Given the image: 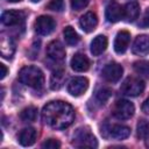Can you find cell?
Listing matches in <instances>:
<instances>
[{
    "label": "cell",
    "instance_id": "cell-24",
    "mask_svg": "<svg viewBox=\"0 0 149 149\" xmlns=\"http://www.w3.org/2000/svg\"><path fill=\"white\" fill-rule=\"evenodd\" d=\"M36 116H37V108L34 106H28L24 109H22V112L20 113V118L24 122H33L36 120Z\"/></svg>",
    "mask_w": 149,
    "mask_h": 149
},
{
    "label": "cell",
    "instance_id": "cell-31",
    "mask_svg": "<svg viewBox=\"0 0 149 149\" xmlns=\"http://www.w3.org/2000/svg\"><path fill=\"white\" fill-rule=\"evenodd\" d=\"M0 69H1V73H0V79H3V78L6 77V74H7L8 70H7V68H6V65H5V64H0Z\"/></svg>",
    "mask_w": 149,
    "mask_h": 149
},
{
    "label": "cell",
    "instance_id": "cell-10",
    "mask_svg": "<svg viewBox=\"0 0 149 149\" xmlns=\"http://www.w3.org/2000/svg\"><path fill=\"white\" fill-rule=\"evenodd\" d=\"M88 87V80L85 77H74L68 84V92L73 97H80L86 92Z\"/></svg>",
    "mask_w": 149,
    "mask_h": 149
},
{
    "label": "cell",
    "instance_id": "cell-33",
    "mask_svg": "<svg viewBox=\"0 0 149 149\" xmlns=\"http://www.w3.org/2000/svg\"><path fill=\"white\" fill-rule=\"evenodd\" d=\"M7 1H9V2H19L21 0H7Z\"/></svg>",
    "mask_w": 149,
    "mask_h": 149
},
{
    "label": "cell",
    "instance_id": "cell-15",
    "mask_svg": "<svg viewBox=\"0 0 149 149\" xmlns=\"http://www.w3.org/2000/svg\"><path fill=\"white\" fill-rule=\"evenodd\" d=\"M0 50H1V56L3 58H12L14 52H15V43L10 36H7L5 34H1L0 38Z\"/></svg>",
    "mask_w": 149,
    "mask_h": 149
},
{
    "label": "cell",
    "instance_id": "cell-6",
    "mask_svg": "<svg viewBox=\"0 0 149 149\" xmlns=\"http://www.w3.org/2000/svg\"><path fill=\"white\" fill-rule=\"evenodd\" d=\"M35 31L38 35L42 36H47L49 34H51L55 28H56V22L52 17L48 16V15H41L36 19L35 21Z\"/></svg>",
    "mask_w": 149,
    "mask_h": 149
},
{
    "label": "cell",
    "instance_id": "cell-9",
    "mask_svg": "<svg viewBox=\"0 0 149 149\" xmlns=\"http://www.w3.org/2000/svg\"><path fill=\"white\" fill-rule=\"evenodd\" d=\"M47 55L54 63H62L65 58V49L59 41H52L47 47Z\"/></svg>",
    "mask_w": 149,
    "mask_h": 149
},
{
    "label": "cell",
    "instance_id": "cell-32",
    "mask_svg": "<svg viewBox=\"0 0 149 149\" xmlns=\"http://www.w3.org/2000/svg\"><path fill=\"white\" fill-rule=\"evenodd\" d=\"M142 111H143L146 114L149 115V98L143 102V105H142Z\"/></svg>",
    "mask_w": 149,
    "mask_h": 149
},
{
    "label": "cell",
    "instance_id": "cell-7",
    "mask_svg": "<svg viewBox=\"0 0 149 149\" xmlns=\"http://www.w3.org/2000/svg\"><path fill=\"white\" fill-rule=\"evenodd\" d=\"M101 134L105 137H112L115 140H125L130 135V128L123 125H113L107 126L101 130Z\"/></svg>",
    "mask_w": 149,
    "mask_h": 149
},
{
    "label": "cell",
    "instance_id": "cell-34",
    "mask_svg": "<svg viewBox=\"0 0 149 149\" xmlns=\"http://www.w3.org/2000/svg\"><path fill=\"white\" fill-rule=\"evenodd\" d=\"M33 2H38V1H41V0H31Z\"/></svg>",
    "mask_w": 149,
    "mask_h": 149
},
{
    "label": "cell",
    "instance_id": "cell-14",
    "mask_svg": "<svg viewBox=\"0 0 149 149\" xmlns=\"http://www.w3.org/2000/svg\"><path fill=\"white\" fill-rule=\"evenodd\" d=\"M130 42V34L127 30H121L116 34L114 41V50L116 54H123L128 49Z\"/></svg>",
    "mask_w": 149,
    "mask_h": 149
},
{
    "label": "cell",
    "instance_id": "cell-26",
    "mask_svg": "<svg viewBox=\"0 0 149 149\" xmlns=\"http://www.w3.org/2000/svg\"><path fill=\"white\" fill-rule=\"evenodd\" d=\"M111 94H112L111 88H108V87H100L97 91V93H95V98H97L98 101H100L101 104H104V102H106L109 99Z\"/></svg>",
    "mask_w": 149,
    "mask_h": 149
},
{
    "label": "cell",
    "instance_id": "cell-16",
    "mask_svg": "<svg viewBox=\"0 0 149 149\" xmlns=\"http://www.w3.org/2000/svg\"><path fill=\"white\" fill-rule=\"evenodd\" d=\"M79 24H80V28L85 33H91L95 29V27L98 24V17L93 12H87L86 14H84L80 17Z\"/></svg>",
    "mask_w": 149,
    "mask_h": 149
},
{
    "label": "cell",
    "instance_id": "cell-28",
    "mask_svg": "<svg viewBox=\"0 0 149 149\" xmlns=\"http://www.w3.org/2000/svg\"><path fill=\"white\" fill-rule=\"evenodd\" d=\"M90 0H70L71 2V8L73 10H80L83 8H85L88 5Z\"/></svg>",
    "mask_w": 149,
    "mask_h": 149
},
{
    "label": "cell",
    "instance_id": "cell-22",
    "mask_svg": "<svg viewBox=\"0 0 149 149\" xmlns=\"http://www.w3.org/2000/svg\"><path fill=\"white\" fill-rule=\"evenodd\" d=\"M63 35H64L65 42H66L69 45H76V44L79 42V36H78L77 31H76L72 27H70V26L65 27V29H64V31H63Z\"/></svg>",
    "mask_w": 149,
    "mask_h": 149
},
{
    "label": "cell",
    "instance_id": "cell-11",
    "mask_svg": "<svg viewBox=\"0 0 149 149\" xmlns=\"http://www.w3.org/2000/svg\"><path fill=\"white\" fill-rule=\"evenodd\" d=\"M1 22L5 26H22L24 22V14L21 10H6L1 15Z\"/></svg>",
    "mask_w": 149,
    "mask_h": 149
},
{
    "label": "cell",
    "instance_id": "cell-2",
    "mask_svg": "<svg viewBox=\"0 0 149 149\" xmlns=\"http://www.w3.org/2000/svg\"><path fill=\"white\" fill-rule=\"evenodd\" d=\"M19 80L31 88H41L44 84L43 72L33 65L24 66L19 72Z\"/></svg>",
    "mask_w": 149,
    "mask_h": 149
},
{
    "label": "cell",
    "instance_id": "cell-25",
    "mask_svg": "<svg viewBox=\"0 0 149 149\" xmlns=\"http://www.w3.org/2000/svg\"><path fill=\"white\" fill-rule=\"evenodd\" d=\"M134 71L141 77L149 78V62L148 61H137L133 65Z\"/></svg>",
    "mask_w": 149,
    "mask_h": 149
},
{
    "label": "cell",
    "instance_id": "cell-3",
    "mask_svg": "<svg viewBox=\"0 0 149 149\" xmlns=\"http://www.w3.org/2000/svg\"><path fill=\"white\" fill-rule=\"evenodd\" d=\"M73 146L78 148H97L98 141L87 127L78 128L73 134Z\"/></svg>",
    "mask_w": 149,
    "mask_h": 149
},
{
    "label": "cell",
    "instance_id": "cell-20",
    "mask_svg": "<svg viewBox=\"0 0 149 149\" xmlns=\"http://www.w3.org/2000/svg\"><path fill=\"white\" fill-rule=\"evenodd\" d=\"M140 5L136 1H130L123 7V19L128 22H133L139 17Z\"/></svg>",
    "mask_w": 149,
    "mask_h": 149
},
{
    "label": "cell",
    "instance_id": "cell-13",
    "mask_svg": "<svg viewBox=\"0 0 149 149\" xmlns=\"http://www.w3.org/2000/svg\"><path fill=\"white\" fill-rule=\"evenodd\" d=\"M132 51L137 56H146L149 54V36L139 35L133 43Z\"/></svg>",
    "mask_w": 149,
    "mask_h": 149
},
{
    "label": "cell",
    "instance_id": "cell-12",
    "mask_svg": "<svg viewBox=\"0 0 149 149\" xmlns=\"http://www.w3.org/2000/svg\"><path fill=\"white\" fill-rule=\"evenodd\" d=\"M105 16L108 22H118L123 19V7H121L118 2L112 1L107 5L105 10Z\"/></svg>",
    "mask_w": 149,
    "mask_h": 149
},
{
    "label": "cell",
    "instance_id": "cell-27",
    "mask_svg": "<svg viewBox=\"0 0 149 149\" xmlns=\"http://www.w3.org/2000/svg\"><path fill=\"white\" fill-rule=\"evenodd\" d=\"M47 8L54 12H62L64 9V0H50Z\"/></svg>",
    "mask_w": 149,
    "mask_h": 149
},
{
    "label": "cell",
    "instance_id": "cell-29",
    "mask_svg": "<svg viewBox=\"0 0 149 149\" xmlns=\"http://www.w3.org/2000/svg\"><path fill=\"white\" fill-rule=\"evenodd\" d=\"M42 147L45 149H57L61 147V143H59V141H57L55 139H49L45 142H43Z\"/></svg>",
    "mask_w": 149,
    "mask_h": 149
},
{
    "label": "cell",
    "instance_id": "cell-1",
    "mask_svg": "<svg viewBox=\"0 0 149 149\" xmlns=\"http://www.w3.org/2000/svg\"><path fill=\"white\" fill-rule=\"evenodd\" d=\"M73 119L74 111L72 106L65 101H50L42 109V120L54 129H64L69 127Z\"/></svg>",
    "mask_w": 149,
    "mask_h": 149
},
{
    "label": "cell",
    "instance_id": "cell-5",
    "mask_svg": "<svg viewBox=\"0 0 149 149\" xmlns=\"http://www.w3.org/2000/svg\"><path fill=\"white\" fill-rule=\"evenodd\" d=\"M134 112H135V107L133 102H130L129 100H125V99L116 101L113 108V115L119 120L130 119L134 115Z\"/></svg>",
    "mask_w": 149,
    "mask_h": 149
},
{
    "label": "cell",
    "instance_id": "cell-21",
    "mask_svg": "<svg viewBox=\"0 0 149 149\" xmlns=\"http://www.w3.org/2000/svg\"><path fill=\"white\" fill-rule=\"evenodd\" d=\"M65 79H66L65 72L62 69L56 70L51 74V78H50V87H51V90H59L64 85Z\"/></svg>",
    "mask_w": 149,
    "mask_h": 149
},
{
    "label": "cell",
    "instance_id": "cell-30",
    "mask_svg": "<svg viewBox=\"0 0 149 149\" xmlns=\"http://www.w3.org/2000/svg\"><path fill=\"white\" fill-rule=\"evenodd\" d=\"M140 26L142 28H149V7L146 9V12L140 21Z\"/></svg>",
    "mask_w": 149,
    "mask_h": 149
},
{
    "label": "cell",
    "instance_id": "cell-19",
    "mask_svg": "<svg viewBox=\"0 0 149 149\" xmlns=\"http://www.w3.org/2000/svg\"><path fill=\"white\" fill-rule=\"evenodd\" d=\"M107 44H108V41H107V37L106 36H104V35H98V36H95L93 40H92V42H91V54L93 55V56H99V55H101L105 50H106V48H107Z\"/></svg>",
    "mask_w": 149,
    "mask_h": 149
},
{
    "label": "cell",
    "instance_id": "cell-8",
    "mask_svg": "<svg viewBox=\"0 0 149 149\" xmlns=\"http://www.w3.org/2000/svg\"><path fill=\"white\" fill-rule=\"evenodd\" d=\"M122 73H123V68L119 63H109V64L105 65V68L102 69V72H101L104 79L107 80L108 83L119 81Z\"/></svg>",
    "mask_w": 149,
    "mask_h": 149
},
{
    "label": "cell",
    "instance_id": "cell-23",
    "mask_svg": "<svg viewBox=\"0 0 149 149\" xmlns=\"http://www.w3.org/2000/svg\"><path fill=\"white\" fill-rule=\"evenodd\" d=\"M136 135L141 140L149 139V121L148 120H140L136 126Z\"/></svg>",
    "mask_w": 149,
    "mask_h": 149
},
{
    "label": "cell",
    "instance_id": "cell-18",
    "mask_svg": "<svg viewBox=\"0 0 149 149\" xmlns=\"http://www.w3.org/2000/svg\"><path fill=\"white\" fill-rule=\"evenodd\" d=\"M36 137H37V132L33 127H28V128H24L20 132L19 142L23 147H29V146H33L35 143Z\"/></svg>",
    "mask_w": 149,
    "mask_h": 149
},
{
    "label": "cell",
    "instance_id": "cell-17",
    "mask_svg": "<svg viewBox=\"0 0 149 149\" xmlns=\"http://www.w3.org/2000/svg\"><path fill=\"white\" fill-rule=\"evenodd\" d=\"M71 68L76 72H85L90 68V59L83 54H76L71 58Z\"/></svg>",
    "mask_w": 149,
    "mask_h": 149
},
{
    "label": "cell",
    "instance_id": "cell-4",
    "mask_svg": "<svg viewBox=\"0 0 149 149\" xmlns=\"http://www.w3.org/2000/svg\"><path fill=\"white\" fill-rule=\"evenodd\" d=\"M121 92L129 97H137L140 95L144 90V83L143 80L134 77H128L121 85Z\"/></svg>",
    "mask_w": 149,
    "mask_h": 149
}]
</instances>
